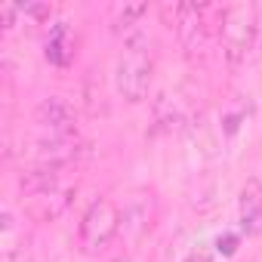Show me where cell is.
Returning a JSON list of instances; mask_svg holds the SVG:
<instances>
[{
  "label": "cell",
  "mask_w": 262,
  "mask_h": 262,
  "mask_svg": "<svg viewBox=\"0 0 262 262\" xmlns=\"http://www.w3.org/2000/svg\"><path fill=\"white\" fill-rule=\"evenodd\" d=\"M216 13V7H198V4H176L164 7V16H173V28L185 47H194L204 40V16Z\"/></svg>",
  "instance_id": "6"
},
{
  "label": "cell",
  "mask_w": 262,
  "mask_h": 262,
  "mask_svg": "<svg viewBox=\"0 0 262 262\" xmlns=\"http://www.w3.org/2000/svg\"><path fill=\"white\" fill-rule=\"evenodd\" d=\"M34 120L40 126L43 136H56V139H74L77 126H74V111L62 96H50L37 105Z\"/></svg>",
  "instance_id": "5"
},
{
  "label": "cell",
  "mask_w": 262,
  "mask_h": 262,
  "mask_svg": "<svg viewBox=\"0 0 262 262\" xmlns=\"http://www.w3.org/2000/svg\"><path fill=\"white\" fill-rule=\"evenodd\" d=\"M47 59L53 65H68L71 62V50H68V28L65 25H56L50 43H47Z\"/></svg>",
  "instance_id": "9"
},
{
  "label": "cell",
  "mask_w": 262,
  "mask_h": 262,
  "mask_svg": "<svg viewBox=\"0 0 262 262\" xmlns=\"http://www.w3.org/2000/svg\"><path fill=\"white\" fill-rule=\"evenodd\" d=\"M259 7L253 4H231L222 7L219 13V40H222V53L231 65L247 62L250 50L259 47Z\"/></svg>",
  "instance_id": "2"
},
{
  "label": "cell",
  "mask_w": 262,
  "mask_h": 262,
  "mask_svg": "<svg viewBox=\"0 0 262 262\" xmlns=\"http://www.w3.org/2000/svg\"><path fill=\"white\" fill-rule=\"evenodd\" d=\"M155 74V59H151V37L142 28H133L123 40L120 59H117V90L126 102H142L148 96Z\"/></svg>",
  "instance_id": "1"
},
{
  "label": "cell",
  "mask_w": 262,
  "mask_h": 262,
  "mask_svg": "<svg viewBox=\"0 0 262 262\" xmlns=\"http://www.w3.org/2000/svg\"><path fill=\"white\" fill-rule=\"evenodd\" d=\"M22 191L40 219H56L71 201V185H62L59 167H37V170L25 173Z\"/></svg>",
  "instance_id": "3"
},
{
  "label": "cell",
  "mask_w": 262,
  "mask_h": 262,
  "mask_svg": "<svg viewBox=\"0 0 262 262\" xmlns=\"http://www.w3.org/2000/svg\"><path fill=\"white\" fill-rule=\"evenodd\" d=\"M241 228L247 234L262 231V182L259 179H247V185L241 188Z\"/></svg>",
  "instance_id": "7"
},
{
  "label": "cell",
  "mask_w": 262,
  "mask_h": 262,
  "mask_svg": "<svg viewBox=\"0 0 262 262\" xmlns=\"http://www.w3.org/2000/svg\"><path fill=\"white\" fill-rule=\"evenodd\" d=\"M117 231H120V210L114 207L111 198H96L80 216V228H77L80 250L86 256H99L111 247Z\"/></svg>",
  "instance_id": "4"
},
{
  "label": "cell",
  "mask_w": 262,
  "mask_h": 262,
  "mask_svg": "<svg viewBox=\"0 0 262 262\" xmlns=\"http://www.w3.org/2000/svg\"><path fill=\"white\" fill-rule=\"evenodd\" d=\"M148 204H151V201H145V194H139V198H133V204L120 213V228L129 234V241H139V237L151 228Z\"/></svg>",
  "instance_id": "8"
},
{
  "label": "cell",
  "mask_w": 262,
  "mask_h": 262,
  "mask_svg": "<svg viewBox=\"0 0 262 262\" xmlns=\"http://www.w3.org/2000/svg\"><path fill=\"white\" fill-rule=\"evenodd\" d=\"M185 262H213V256H210L204 247H198V250H191V253L185 256Z\"/></svg>",
  "instance_id": "10"
}]
</instances>
